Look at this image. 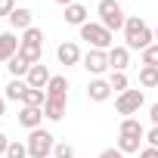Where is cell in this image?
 Instances as JSON below:
<instances>
[{"mask_svg": "<svg viewBox=\"0 0 158 158\" xmlns=\"http://www.w3.org/2000/svg\"><path fill=\"white\" fill-rule=\"evenodd\" d=\"M40 50H44V31L40 28H28L22 34V44H19V56L31 65L40 62Z\"/></svg>", "mask_w": 158, "mask_h": 158, "instance_id": "obj_3", "label": "cell"}, {"mask_svg": "<svg viewBox=\"0 0 158 158\" xmlns=\"http://www.w3.org/2000/svg\"><path fill=\"white\" fill-rule=\"evenodd\" d=\"M143 102H146L143 90H124V93L115 99V109H118V115H124V118H133V115L143 109Z\"/></svg>", "mask_w": 158, "mask_h": 158, "instance_id": "obj_7", "label": "cell"}, {"mask_svg": "<svg viewBox=\"0 0 158 158\" xmlns=\"http://www.w3.org/2000/svg\"><path fill=\"white\" fill-rule=\"evenodd\" d=\"M56 3H59V6H71V3H74V0H56Z\"/></svg>", "mask_w": 158, "mask_h": 158, "instance_id": "obj_34", "label": "cell"}, {"mask_svg": "<svg viewBox=\"0 0 158 158\" xmlns=\"http://www.w3.org/2000/svg\"><path fill=\"white\" fill-rule=\"evenodd\" d=\"M6 149H10V139H6V133H0V155H6Z\"/></svg>", "mask_w": 158, "mask_h": 158, "instance_id": "obj_31", "label": "cell"}, {"mask_svg": "<svg viewBox=\"0 0 158 158\" xmlns=\"http://www.w3.org/2000/svg\"><path fill=\"white\" fill-rule=\"evenodd\" d=\"M10 25H13V31H28V28H34V25H31V10L16 6V13L10 16Z\"/></svg>", "mask_w": 158, "mask_h": 158, "instance_id": "obj_15", "label": "cell"}, {"mask_svg": "<svg viewBox=\"0 0 158 158\" xmlns=\"http://www.w3.org/2000/svg\"><path fill=\"white\" fill-rule=\"evenodd\" d=\"M99 158H124V152H121V149H106Z\"/></svg>", "mask_w": 158, "mask_h": 158, "instance_id": "obj_29", "label": "cell"}, {"mask_svg": "<svg viewBox=\"0 0 158 158\" xmlns=\"http://www.w3.org/2000/svg\"><path fill=\"white\" fill-rule=\"evenodd\" d=\"M19 37H16V31H3L0 34V62H10L16 53H19Z\"/></svg>", "mask_w": 158, "mask_h": 158, "instance_id": "obj_10", "label": "cell"}, {"mask_svg": "<svg viewBox=\"0 0 158 158\" xmlns=\"http://www.w3.org/2000/svg\"><path fill=\"white\" fill-rule=\"evenodd\" d=\"M65 22L68 25H87V6H81V3H71V6H65Z\"/></svg>", "mask_w": 158, "mask_h": 158, "instance_id": "obj_16", "label": "cell"}, {"mask_svg": "<svg viewBox=\"0 0 158 158\" xmlns=\"http://www.w3.org/2000/svg\"><path fill=\"white\" fill-rule=\"evenodd\" d=\"M146 139H149V146H152V149H158V127H152V130L146 133Z\"/></svg>", "mask_w": 158, "mask_h": 158, "instance_id": "obj_28", "label": "cell"}, {"mask_svg": "<svg viewBox=\"0 0 158 158\" xmlns=\"http://www.w3.org/2000/svg\"><path fill=\"white\" fill-rule=\"evenodd\" d=\"M40 118H44V109H31V106H25V109L19 112V124L28 127V130H37V127H40Z\"/></svg>", "mask_w": 158, "mask_h": 158, "instance_id": "obj_14", "label": "cell"}, {"mask_svg": "<svg viewBox=\"0 0 158 158\" xmlns=\"http://www.w3.org/2000/svg\"><path fill=\"white\" fill-rule=\"evenodd\" d=\"M6 68H10V74H13V77H25V74L31 71V62H25V59L16 53V56L6 62Z\"/></svg>", "mask_w": 158, "mask_h": 158, "instance_id": "obj_18", "label": "cell"}, {"mask_svg": "<svg viewBox=\"0 0 158 158\" xmlns=\"http://www.w3.org/2000/svg\"><path fill=\"white\" fill-rule=\"evenodd\" d=\"M139 158H158V149H152V146H149V149H143V152H139Z\"/></svg>", "mask_w": 158, "mask_h": 158, "instance_id": "obj_30", "label": "cell"}, {"mask_svg": "<svg viewBox=\"0 0 158 158\" xmlns=\"http://www.w3.org/2000/svg\"><path fill=\"white\" fill-rule=\"evenodd\" d=\"M25 81H28L31 90H47V84L53 81V74H50V68H47L44 62H37V65H31V71L25 74Z\"/></svg>", "mask_w": 158, "mask_h": 158, "instance_id": "obj_9", "label": "cell"}, {"mask_svg": "<svg viewBox=\"0 0 158 158\" xmlns=\"http://www.w3.org/2000/svg\"><path fill=\"white\" fill-rule=\"evenodd\" d=\"M28 158H50V152L56 149V143H53V133L50 130H31V136H28Z\"/></svg>", "mask_w": 158, "mask_h": 158, "instance_id": "obj_5", "label": "cell"}, {"mask_svg": "<svg viewBox=\"0 0 158 158\" xmlns=\"http://www.w3.org/2000/svg\"><path fill=\"white\" fill-rule=\"evenodd\" d=\"M53 158H74V149H71L68 143H56V149H53Z\"/></svg>", "mask_w": 158, "mask_h": 158, "instance_id": "obj_26", "label": "cell"}, {"mask_svg": "<svg viewBox=\"0 0 158 158\" xmlns=\"http://www.w3.org/2000/svg\"><path fill=\"white\" fill-rule=\"evenodd\" d=\"M109 65H112V71H124L130 65V50L127 47H112L109 50Z\"/></svg>", "mask_w": 158, "mask_h": 158, "instance_id": "obj_13", "label": "cell"}, {"mask_svg": "<svg viewBox=\"0 0 158 158\" xmlns=\"http://www.w3.org/2000/svg\"><path fill=\"white\" fill-rule=\"evenodd\" d=\"M149 118H152V124H155V127H158V102H155V106H152V109H149Z\"/></svg>", "mask_w": 158, "mask_h": 158, "instance_id": "obj_32", "label": "cell"}, {"mask_svg": "<svg viewBox=\"0 0 158 158\" xmlns=\"http://www.w3.org/2000/svg\"><path fill=\"white\" fill-rule=\"evenodd\" d=\"M44 102H47V93H44V90H28L22 106H31V109H44Z\"/></svg>", "mask_w": 158, "mask_h": 158, "instance_id": "obj_21", "label": "cell"}, {"mask_svg": "<svg viewBox=\"0 0 158 158\" xmlns=\"http://www.w3.org/2000/svg\"><path fill=\"white\" fill-rule=\"evenodd\" d=\"M81 62H84V68H87L90 74H102V71L112 68V65H109V50H90Z\"/></svg>", "mask_w": 158, "mask_h": 158, "instance_id": "obj_8", "label": "cell"}, {"mask_svg": "<svg viewBox=\"0 0 158 158\" xmlns=\"http://www.w3.org/2000/svg\"><path fill=\"white\" fill-rule=\"evenodd\" d=\"M28 81H19V77H13V81L6 84V99H16V102H25V93H28Z\"/></svg>", "mask_w": 158, "mask_h": 158, "instance_id": "obj_17", "label": "cell"}, {"mask_svg": "<svg viewBox=\"0 0 158 158\" xmlns=\"http://www.w3.org/2000/svg\"><path fill=\"white\" fill-rule=\"evenodd\" d=\"M56 56H59V62H62V65H77V62L84 59V56H81V50H77V44H71V40L59 44Z\"/></svg>", "mask_w": 158, "mask_h": 158, "instance_id": "obj_11", "label": "cell"}, {"mask_svg": "<svg viewBox=\"0 0 158 158\" xmlns=\"http://www.w3.org/2000/svg\"><path fill=\"white\" fill-rule=\"evenodd\" d=\"M139 143H143V136H121L118 139V149L124 155H130V152H139Z\"/></svg>", "mask_w": 158, "mask_h": 158, "instance_id": "obj_22", "label": "cell"}, {"mask_svg": "<svg viewBox=\"0 0 158 158\" xmlns=\"http://www.w3.org/2000/svg\"><path fill=\"white\" fill-rule=\"evenodd\" d=\"M87 96H90L93 102H106V99L112 96V84L102 81V77H96V81H90V87H87Z\"/></svg>", "mask_w": 158, "mask_h": 158, "instance_id": "obj_12", "label": "cell"}, {"mask_svg": "<svg viewBox=\"0 0 158 158\" xmlns=\"http://www.w3.org/2000/svg\"><path fill=\"white\" fill-rule=\"evenodd\" d=\"M124 47L127 50H149L152 47V40H155V31L143 22V19H136V16H130L127 22H124Z\"/></svg>", "mask_w": 158, "mask_h": 158, "instance_id": "obj_2", "label": "cell"}, {"mask_svg": "<svg viewBox=\"0 0 158 158\" xmlns=\"http://www.w3.org/2000/svg\"><path fill=\"white\" fill-rule=\"evenodd\" d=\"M155 40H158V28H155Z\"/></svg>", "mask_w": 158, "mask_h": 158, "instance_id": "obj_35", "label": "cell"}, {"mask_svg": "<svg viewBox=\"0 0 158 158\" xmlns=\"http://www.w3.org/2000/svg\"><path fill=\"white\" fill-rule=\"evenodd\" d=\"M139 84L143 87H158V68L155 65H143L139 68Z\"/></svg>", "mask_w": 158, "mask_h": 158, "instance_id": "obj_20", "label": "cell"}, {"mask_svg": "<svg viewBox=\"0 0 158 158\" xmlns=\"http://www.w3.org/2000/svg\"><path fill=\"white\" fill-rule=\"evenodd\" d=\"M6 158H28V146H25V143H10Z\"/></svg>", "mask_w": 158, "mask_h": 158, "instance_id": "obj_24", "label": "cell"}, {"mask_svg": "<svg viewBox=\"0 0 158 158\" xmlns=\"http://www.w3.org/2000/svg\"><path fill=\"white\" fill-rule=\"evenodd\" d=\"M13 13H16V0H0V16H6V19H10Z\"/></svg>", "mask_w": 158, "mask_h": 158, "instance_id": "obj_27", "label": "cell"}, {"mask_svg": "<svg viewBox=\"0 0 158 158\" xmlns=\"http://www.w3.org/2000/svg\"><path fill=\"white\" fill-rule=\"evenodd\" d=\"M143 65H155L158 68V44H152L149 50H143Z\"/></svg>", "mask_w": 158, "mask_h": 158, "instance_id": "obj_25", "label": "cell"}, {"mask_svg": "<svg viewBox=\"0 0 158 158\" xmlns=\"http://www.w3.org/2000/svg\"><path fill=\"white\" fill-rule=\"evenodd\" d=\"M121 136H146V130L136 118H124L121 121Z\"/></svg>", "mask_w": 158, "mask_h": 158, "instance_id": "obj_19", "label": "cell"}, {"mask_svg": "<svg viewBox=\"0 0 158 158\" xmlns=\"http://www.w3.org/2000/svg\"><path fill=\"white\" fill-rule=\"evenodd\" d=\"M81 40H87L93 50H112V31L99 22H87V25H81Z\"/></svg>", "mask_w": 158, "mask_h": 158, "instance_id": "obj_4", "label": "cell"}, {"mask_svg": "<svg viewBox=\"0 0 158 158\" xmlns=\"http://www.w3.org/2000/svg\"><path fill=\"white\" fill-rule=\"evenodd\" d=\"M99 19H102V25H106L109 31H118V28H124V22H127L118 0H99Z\"/></svg>", "mask_w": 158, "mask_h": 158, "instance_id": "obj_6", "label": "cell"}, {"mask_svg": "<svg viewBox=\"0 0 158 158\" xmlns=\"http://www.w3.org/2000/svg\"><path fill=\"white\" fill-rule=\"evenodd\" d=\"M68 106V81L62 74H53V81L47 84V102H44V118L50 121H62Z\"/></svg>", "mask_w": 158, "mask_h": 158, "instance_id": "obj_1", "label": "cell"}, {"mask_svg": "<svg viewBox=\"0 0 158 158\" xmlns=\"http://www.w3.org/2000/svg\"><path fill=\"white\" fill-rule=\"evenodd\" d=\"M3 112H6V99L0 96V118H3Z\"/></svg>", "mask_w": 158, "mask_h": 158, "instance_id": "obj_33", "label": "cell"}, {"mask_svg": "<svg viewBox=\"0 0 158 158\" xmlns=\"http://www.w3.org/2000/svg\"><path fill=\"white\" fill-rule=\"evenodd\" d=\"M109 84H112V90H118V96H121V93L127 90V74H124V71H112Z\"/></svg>", "mask_w": 158, "mask_h": 158, "instance_id": "obj_23", "label": "cell"}]
</instances>
